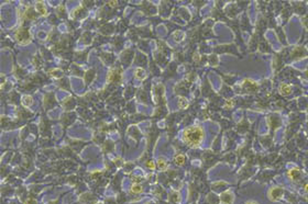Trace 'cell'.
I'll return each instance as SVG.
<instances>
[{
    "label": "cell",
    "instance_id": "1",
    "mask_svg": "<svg viewBox=\"0 0 308 204\" xmlns=\"http://www.w3.org/2000/svg\"><path fill=\"white\" fill-rule=\"evenodd\" d=\"M183 142L188 147L196 148L205 138V132L200 126H189L183 132Z\"/></svg>",
    "mask_w": 308,
    "mask_h": 204
},
{
    "label": "cell",
    "instance_id": "2",
    "mask_svg": "<svg viewBox=\"0 0 308 204\" xmlns=\"http://www.w3.org/2000/svg\"><path fill=\"white\" fill-rule=\"evenodd\" d=\"M15 39L18 44L27 45L31 42V33L29 29L27 28H19L15 33Z\"/></svg>",
    "mask_w": 308,
    "mask_h": 204
},
{
    "label": "cell",
    "instance_id": "3",
    "mask_svg": "<svg viewBox=\"0 0 308 204\" xmlns=\"http://www.w3.org/2000/svg\"><path fill=\"white\" fill-rule=\"evenodd\" d=\"M121 76H122V70L121 69H111L108 74L107 80L108 82H117L120 84L121 81Z\"/></svg>",
    "mask_w": 308,
    "mask_h": 204
},
{
    "label": "cell",
    "instance_id": "4",
    "mask_svg": "<svg viewBox=\"0 0 308 204\" xmlns=\"http://www.w3.org/2000/svg\"><path fill=\"white\" fill-rule=\"evenodd\" d=\"M283 193H284L283 188L275 187V188L270 189V191H269V197H270L271 201H276V200H279V197H282Z\"/></svg>",
    "mask_w": 308,
    "mask_h": 204
},
{
    "label": "cell",
    "instance_id": "5",
    "mask_svg": "<svg viewBox=\"0 0 308 204\" xmlns=\"http://www.w3.org/2000/svg\"><path fill=\"white\" fill-rule=\"evenodd\" d=\"M235 201V195L231 191L227 190L224 191L223 193H221L220 195V202L222 204H232Z\"/></svg>",
    "mask_w": 308,
    "mask_h": 204
},
{
    "label": "cell",
    "instance_id": "6",
    "mask_svg": "<svg viewBox=\"0 0 308 204\" xmlns=\"http://www.w3.org/2000/svg\"><path fill=\"white\" fill-rule=\"evenodd\" d=\"M279 93H281L282 96H289V94L292 93V91H293L292 87H291L289 84H281V86H279Z\"/></svg>",
    "mask_w": 308,
    "mask_h": 204
},
{
    "label": "cell",
    "instance_id": "7",
    "mask_svg": "<svg viewBox=\"0 0 308 204\" xmlns=\"http://www.w3.org/2000/svg\"><path fill=\"white\" fill-rule=\"evenodd\" d=\"M288 177L293 180V181H297L298 179H299V177H301V170H298V169H291L289 171H288Z\"/></svg>",
    "mask_w": 308,
    "mask_h": 204
},
{
    "label": "cell",
    "instance_id": "8",
    "mask_svg": "<svg viewBox=\"0 0 308 204\" xmlns=\"http://www.w3.org/2000/svg\"><path fill=\"white\" fill-rule=\"evenodd\" d=\"M35 10L40 14H42V15H46V14H47V12H46V8H45V6H44V3L42 2V1H37V2H35Z\"/></svg>",
    "mask_w": 308,
    "mask_h": 204
},
{
    "label": "cell",
    "instance_id": "9",
    "mask_svg": "<svg viewBox=\"0 0 308 204\" xmlns=\"http://www.w3.org/2000/svg\"><path fill=\"white\" fill-rule=\"evenodd\" d=\"M134 76L140 80H143V79L146 78V72H145L143 68H136V71H134Z\"/></svg>",
    "mask_w": 308,
    "mask_h": 204
},
{
    "label": "cell",
    "instance_id": "10",
    "mask_svg": "<svg viewBox=\"0 0 308 204\" xmlns=\"http://www.w3.org/2000/svg\"><path fill=\"white\" fill-rule=\"evenodd\" d=\"M24 18H27V19H30V20H34L36 18V15L35 13H34V11H33V9L31 7H28V9L25 10V12H24Z\"/></svg>",
    "mask_w": 308,
    "mask_h": 204
},
{
    "label": "cell",
    "instance_id": "11",
    "mask_svg": "<svg viewBox=\"0 0 308 204\" xmlns=\"http://www.w3.org/2000/svg\"><path fill=\"white\" fill-rule=\"evenodd\" d=\"M130 191H131L132 193H136V194H139V193H141V192H143V188H142V185H141V184H138V183H134V184H132V185H131V189H130Z\"/></svg>",
    "mask_w": 308,
    "mask_h": 204
},
{
    "label": "cell",
    "instance_id": "12",
    "mask_svg": "<svg viewBox=\"0 0 308 204\" xmlns=\"http://www.w3.org/2000/svg\"><path fill=\"white\" fill-rule=\"evenodd\" d=\"M21 102L23 106H30L33 103V99H32L31 96H24V97H22Z\"/></svg>",
    "mask_w": 308,
    "mask_h": 204
},
{
    "label": "cell",
    "instance_id": "13",
    "mask_svg": "<svg viewBox=\"0 0 308 204\" xmlns=\"http://www.w3.org/2000/svg\"><path fill=\"white\" fill-rule=\"evenodd\" d=\"M175 163L178 165V166H183L185 163V160H186V157L183 155V154H178V155L175 157Z\"/></svg>",
    "mask_w": 308,
    "mask_h": 204
},
{
    "label": "cell",
    "instance_id": "14",
    "mask_svg": "<svg viewBox=\"0 0 308 204\" xmlns=\"http://www.w3.org/2000/svg\"><path fill=\"white\" fill-rule=\"evenodd\" d=\"M178 108L179 109H186L187 106H188V101H187V99L186 98H184V97H180V98L178 99Z\"/></svg>",
    "mask_w": 308,
    "mask_h": 204
},
{
    "label": "cell",
    "instance_id": "15",
    "mask_svg": "<svg viewBox=\"0 0 308 204\" xmlns=\"http://www.w3.org/2000/svg\"><path fill=\"white\" fill-rule=\"evenodd\" d=\"M158 168L161 169L162 171H164L165 169L167 168V163H166V161H165L164 158H158Z\"/></svg>",
    "mask_w": 308,
    "mask_h": 204
},
{
    "label": "cell",
    "instance_id": "16",
    "mask_svg": "<svg viewBox=\"0 0 308 204\" xmlns=\"http://www.w3.org/2000/svg\"><path fill=\"white\" fill-rule=\"evenodd\" d=\"M145 166L150 169V170H154V169H155V163H154L153 160H148V161H145Z\"/></svg>",
    "mask_w": 308,
    "mask_h": 204
},
{
    "label": "cell",
    "instance_id": "17",
    "mask_svg": "<svg viewBox=\"0 0 308 204\" xmlns=\"http://www.w3.org/2000/svg\"><path fill=\"white\" fill-rule=\"evenodd\" d=\"M233 104H235V103H233V100H232V99H229V100L226 102L224 108H226V109H228V108H229V109H231V108L233 106Z\"/></svg>",
    "mask_w": 308,
    "mask_h": 204
},
{
    "label": "cell",
    "instance_id": "18",
    "mask_svg": "<svg viewBox=\"0 0 308 204\" xmlns=\"http://www.w3.org/2000/svg\"><path fill=\"white\" fill-rule=\"evenodd\" d=\"M24 204H36V200L35 199H33V197H29V199L24 202Z\"/></svg>",
    "mask_w": 308,
    "mask_h": 204
},
{
    "label": "cell",
    "instance_id": "19",
    "mask_svg": "<svg viewBox=\"0 0 308 204\" xmlns=\"http://www.w3.org/2000/svg\"><path fill=\"white\" fill-rule=\"evenodd\" d=\"M179 200H180L179 194L178 193H175V194H174V201H175V202H179Z\"/></svg>",
    "mask_w": 308,
    "mask_h": 204
},
{
    "label": "cell",
    "instance_id": "20",
    "mask_svg": "<svg viewBox=\"0 0 308 204\" xmlns=\"http://www.w3.org/2000/svg\"><path fill=\"white\" fill-rule=\"evenodd\" d=\"M194 58H195V60H196V62H199V56H198V54H197V53L195 54Z\"/></svg>",
    "mask_w": 308,
    "mask_h": 204
},
{
    "label": "cell",
    "instance_id": "21",
    "mask_svg": "<svg viewBox=\"0 0 308 204\" xmlns=\"http://www.w3.org/2000/svg\"><path fill=\"white\" fill-rule=\"evenodd\" d=\"M245 204H258L257 202H254V201H249V202H247Z\"/></svg>",
    "mask_w": 308,
    "mask_h": 204
},
{
    "label": "cell",
    "instance_id": "22",
    "mask_svg": "<svg viewBox=\"0 0 308 204\" xmlns=\"http://www.w3.org/2000/svg\"><path fill=\"white\" fill-rule=\"evenodd\" d=\"M305 191L308 193V184H306V185H305Z\"/></svg>",
    "mask_w": 308,
    "mask_h": 204
}]
</instances>
